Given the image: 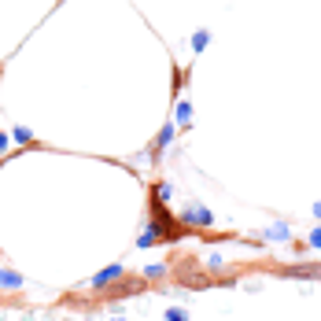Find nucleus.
Listing matches in <instances>:
<instances>
[{
    "instance_id": "obj_1",
    "label": "nucleus",
    "mask_w": 321,
    "mask_h": 321,
    "mask_svg": "<svg viewBox=\"0 0 321 321\" xmlns=\"http://www.w3.org/2000/svg\"><path fill=\"white\" fill-rule=\"evenodd\" d=\"M284 273H288V277H321V266H292Z\"/></svg>"
},
{
    "instance_id": "obj_2",
    "label": "nucleus",
    "mask_w": 321,
    "mask_h": 321,
    "mask_svg": "<svg viewBox=\"0 0 321 321\" xmlns=\"http://www.w3.org/2000/svg\"><path fill=\"white\" fill-rule=\"evenodd\" d=\"M118 273H122V266H111V270H103V273H96V277H93V284H107V281H111V277H118Z\"/></svg>"
},
{
    "instance_id": "obj_3",
    "label": "nucleus",
    "mask_w": 321,
    "mask_h": 321,
    "mask_svg": "<svg viewBox=\"0 0 321 321\" xmlns=\"http://www.w3.org/2000/svg\"><path fill=\"white\" fill-rule=\"evenodd\" d=\"M0 284H11V288H19V284H22V277H19V273H0Z\"/></svg>"
},
{
    "instance_id": "obj_4",
    "label": "nucleus",
    "mask_w": 321,
    "mask_h": 321,
    "mask_svg": "<svg viewBox=\"0 0 321 321\" xmlns=\"http://www.w3.org/2000/svg\"><path fill=\"white\" fill-rule=\"evenodd\" d=\"M189 222H210L207 210H189Z\"/></svg>"
},
{
    "instance_id": "obj_5",
    "label": "nucleus",
    "mask_w": 321,
    "mask_h": 321,
    "mask_svg": "<svg viewBox=\"0 0 321 321\" xmlns=\"http://www.w3.org/2000/svg\"><path fill=\"white\" fill-rule=\"evenodd\" d=\"M166 321H185V314H181V310H170V314H166Z\"/></svg>"
},
{
    "instance_id": "obj_6",
    "label": "nucleus",
    "mask_w": 321,
    "mask_h": 321,
    "mask_svg": "<svg viewBox=\"0 0 321 321\" xmlns=\"http://www.w3.org/2000/svg\"><path fill=\"white\" fill-rule=\"evenodd\" d=\"M310 244H314V248H321V229H317V233L310 236Z\"/></svg>"
}]
</instances>
